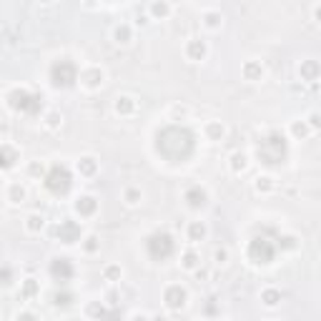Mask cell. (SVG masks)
I'll use <instances>...</instances> for the list:
<instances>
[{"label": "cell", "mask_w": 321, "mask_h": 321, "mask_svg": "<svg viewBox=\"0 0 321 321\" xmlns=\"http://www.w3.org/2000/svg\"><path fill=\"white\" fill-rule=\"evenodd\" d=\"M156 150L160 158L171 160V164H184L196 150V133L186 126H166L156 133Z\"/></svg>", "instance_id": "6da1fadb"}, {"label": "cell", "mask_w": 321, "mask_h": 321, "mask_svg": "<svg viewBox=\"0 0 321 321\" xmlns=\"http://www.w3.org/2000/svg\"><path fill=\"white\" fill-rule=\"evenodd\" d=\"M256 156H258L261 164L268 166V168H276V166L286 164V158H288V140H286V136L278 133V130H271L256 146Z\"/></svg>", "instance_id": "7a4b0ae2"}, {"label": "cell", "mask_w": 321, "mask_h": 321, "mask_svg": "<svg viewBox=\"0 0 321 321\" xmlns=\"http://www.w3.org/2000/svg\"><path fill=\"white\" fill-rule=\"evenodd\" d=\"M276 251H278V246H276V228H271V226L261 228L251 238V244H248V258L254 264H258V266L271 264L276 258Z\"/></svg>", "instance_id": "3957f363"}, {"label": "cell", "mask_w": 321, "mask_h": 321, "mask_svg": "<svg viewBox=\"0 0 321 321\" xmlns=\"http://www.w3.org/2000/svg\"><path fill=\"white\" fill-rule=\"evenodd\" d=\"M8 106L23 116H38L43 108V96L40 93H30L26 88H16L8 93Z\"/></svg>", "instance_id": "277c9868"}, {"label": "cell", "mask_w": 321, "mask_h": 321, "mask_svg": "<svg viewBox=\"0 0 321 321\" xmlns=\"http://www.w3.org/2000/svg\"><path fill=\"white\" fill-rule=\"evenodd\" d=\"M146 254L153 258V261H168L174 254H176V241L171 234L166 231H156L146 238Z\"/></svg>", "instance_id": "5b68a950"}, {"label": "cell", "mask_w": 321, "mask_h": 321, "mask_svg": "<svg viewBox=\"0 0 321 321\" xmlns=\"http://www.w3.org/2000/svg\"><path fill=\"white\" fill-rule=\"evenodd\" d=\"M46 188L53 194V196H66L68 191H70V186H73V176H70V171H68V166H63V164H56V166H50L48 168V174H46Z\"/></svg>", "instance_id": "8992f818"}, {"label": "cell", "mask_w": 321, "mask_h": 321, "mask_svg": "<svg viewBox=\"0 0 321 321\" xmlns=\"http://www.w3.org/2000/svg\"><path fill=\"white\" fill-rule=\"evenodd\" d=\"M78 80V66L70 60V58H60L50 66V83L56 88H73Z\"/></svg>", "instance_id": "52a82bcc"}, {"label": "cell", "mask_w": 321, "mask_h": 321, "mask_svg": "<svg viewBox=\"0 0 321 321\" xmlns=\"http://www.w3.org/2000/svg\"><path fill=\"white\" fill-rule=\"evenodd\" d=\"M48 271H50L53 281H58V284H68L73 278V274H76V268H73V264L68 258H53Z\"/></svg>", "instance_id": "ba28073f"}, {"label": "cell", "mask_w": 321, "mask_h": 321, "mask_svg": "<svg viewBox=\"0 0 321 321\" xmlns=\"http://www.w3.org/2000/svg\"><path fill=\"white\" fill-rule=\"evenodd\" d=\"M56 236H58V241H63V244H76V241L80 238V226H78L76 221L66 218V221H60V226L56 228Z\"/></svg>", "instance_id": "9c48e42d"}, {"label": "cell", "mask_w": 321, "mask_h": 321, "mask_svg": "<svg viewBox=\"0 0 321 321\" xmlns=\"http://www.w3.org/2000/svg\"><path fill=\"white\" fill-rule=\"evenodd\" d=\"M164 301L168 308H184L186 306V288H181L178 284L176 286H168L166 294H164Z\"/></svg>", "instance_id": "30bf717a"}, {"label": "cell", "mask_w": 321, "mask_h": 321, "mask_svg": "<svg viewBox=\"0 0 321 321\" xmlns=\"http://www.w3.org/2000/svg\"><path fill=\"white\" fill-rule=\"evenodd\" d=\"M18 164V150L13 146H0V171H8Z\"/></svg>", "instance_id": "8fae6325"}, {"label": "cell", "mask_w": 321, "mask_h": 321, "mask_svg": "<svg viewBox=\"0 0 321 321\" xmlns=\"http://www.w3.org/2000/svg\"><path fill=\"white\" fill-rule=\"evenodd\" d=\"M186 204L191 206V208H201V206H206V201H208V196H206V191L204 188H198V186H191L188 191H186Z\"/></svg>", "instance_id": "7c38bea8"}, {"label": "cell", "mask_w": 321, "mask_h": 321, "mask_svg": "<svg viewBox=\"0 0 321 321\" xmlns=\"http://www.w3.org/2000/svg\"><path fill=\"white\" fill-rule=\"evenodd\" d=\"M96 208H98V201H96L93 196H80V198L76 201V211H78L80 216H93Z\"/></svg>", "instance_id": "4fadbf2b"}, {"label": "cell", "mask_w": 321, "mask_h": 321, "mask_svg": "<svg viewBox=\"0 0 321 321\" xmlns=\"http://www.w3.org/2000/svg\"><path fill=\"white\" fill-rule=\"evenodd\" d=\"M298 73H301V78H304V80H316V78H318V73H321V68H318V63H316V60H304V63H301V68H298Z\"/></svg>", "instance_id": "5bb4252c"}, {"label": "cell", "mask_w": 321, "mask_h": 321, "mask_svg": "<svg viewBox=\"0 0 321 321\" xmlns=\"http://www.w3.org/2000/svg\"><path fill=\"white\" fill-rule=\"evenodd\" d=\"M204 56H206V46L201 40H191L188 43V58L191 60H201Z\"/></svg>", "instance_id": "9a60e30c"}, {"label": "cell", "mask_w": 321, "mask_h": 321, "mask_svg": "<svg viewBox=\"0 0 321 321\" xmlns=\"http://www.w3.org/2000/svg\"><path fill=\"white\" fill-rule=\"evenodd\" d=\"M73 301H76V296H73L70 291H58V294L53 296V304H56L58 308H68Z\"/></svg>", "instance_id": "2e32d148"}, {"label": "cell", "mask_w": 321, "mask_h": 321, "mask_svg": "<svg viewBox=\"0 0 321 321\" xmlns=\"http://www.w3.org/2000/svg\"><path fill=\"white\" fill-rule=\"evenodd\" d=\"M96 168H98V166H96V158H90V156L78 160V171H80L83 176H93V174H96Z\"/></svg>", "instance_id": "e0dca14e"}, {"label": "cell", "mask_w": 321, "mask_h": 321, "mask_svg": "<svg viewBox=\"0 0 321 321\" xmlns=\"http://www.w3.org/2000/svg\"><path fill=\"white\" fill-rule=\"evenodd\" d=\"M133 108H136V103H133V98H128V96H123V98H118V100H116V110H118V113H123V116L133 113Z\"/></svg>", "instance_id": "ac0fdd59"}, {"label": "cell", "mask_w": 321, "mask_h": 321, "mask_svg": "<svg viewBox=\"0 0 321 321\" xmlns=\"http://www.w3.org/2000/svg\"><path fill=\"white\" fill-rule=\"evenodd\" d=\"M261 301H264L266 306H276V304L281 301V291H276V288H266V291L261 294Z\"/></svg>", "instance_id": "d6986e66"}, {"label": "cell", "mask_w": 321, "mask_h": 321, "mask_svg": "<svg viewBox=\"0 0 321 321\" xmlns=\"http://www.w3.org/2000/svg\"><path fill=\"white\" fill-rule=\"evenodd\" d=\"M188 236H191V241H201V238L206 236V226H204L201 221L191 224V228H188Z\"/></svg>", "instance_id": "ffe728a7"}, {"label": "cell", "mask_w": 321, "mask_h": 321, "mask_svg": "<svg viewBox=\"0 0 321 321\" xmlns=\"http://www.w3.org/2000/svg\"><path fill=\"white\" fill-rule=\"evenodd\" d=\"M38 294V281L36 278H26L23 284V298H33Z\"/></svg>", "instance_id": "44dd1931"}, {"label": "cell", "mask_w": 321, "mask_h": 321, "mask_svg": "<svg viewBox=\"0 0 321 321\" xmlns=\"http://www.w3.org/2000/svg\"><path fill=\"white\" fill-rule=\"evenodd\" d=\"M244 76H246L248 80H256V78L261 76V66H258V63H246V66H244Z\"/></svg>", "instance_id": "7402d4cb"}, {"label": "cell", "mask_w": 321, "mask_h": 321, "mask_svg": "<svg viewBox=\"0 0 321 321\" xmlns=\"http://www.w3.org/2000/svg\"><path fill=\"white\" fill-rule=\"evenodd\" d=\"M231 168H234V171H244V168H246V156H244V153H236V156L231 158Z\"/></svg>", "instance_id": "603a6c76"}, {"label": "cell", "mask_w": 321, "mask_h": 321, "mask_svg": "<svg viewBox=\"0 0 321 321\" xmlns=\"http://www.w3.org/2000/svg\"><path fill=\"white\" fill-rule=\"evenodd\" d=\"M28 228H30V231H40V228H43V216L33 214V216L28 218Z\"/></svg>", "instance_id": "cb8c5ba5"}, {"label": "cell", "mask_w": 321, "mask_h": 321, "mask_svg": "<svg viewBox=\"0 0 321 321\" xmlns=\"http://www.w3.org/2000/svg\"><path fill=\"white\" fill-rule=\"evenodd\" d=\"M150 13H153V16H158V18H164V16H168V6H166V3H153Z\"/></svg>", "instance_id": "d4e9b609"}, {"label": "cell", "mask_w": 321, "mask_h": 321, "mask_svg": "<svg viewBox=\"0 0 321 321\" xmlns=\"http://www.w3.org/2000/svg\"><path fill=\"white\" fill-rule=\"evenodd\" d=\"M0 284H3V286L13 284V271H10L8 266H3V268H0Z\"/></svg>", "instance_id": "484cf974"}, {"label": "cell", "mask_w": 321, "mask_h": 321, "mask_svg": "<svg viewBox=\"0 0 321 321\" xmlns=\"http://www.w3.org/2000/svg\"><path fill=\"white\" fill-rule=\"evenodd\" d=\"M128 38H130V30H128L126 26L116 28V40H118V43H128Z\"/></svg>", "instance_id": "4316f807"}, {"label": "cell", "mask_w": 321, "mask_h": 321, "mask_svg": "<svg viewBox=\"0 0 321 321\" xmlns=\"http://www.w3.org/2000/svg\"><path fill=\"white\" fill-rule=\"evenodd\" d=\"M86 78H88V86H90V88H96V86L103 80V73H100V70H90Z\"/></svg>", "instance_id": "83f0119b"}, {"label": "cell", "mask_w": 321, "mask_h": 321, "mask_svg": "<svg viewBox=\"0 0 321 321\" xmlns=\"http://www.w3.org/2000/svg\"><path fill=\"white\" fill-rule=\"evenodd\" d=\"M196 264H198V256H196L194 251H188V254L184 256V266H186V268H196Z\"/></svg>", "instance_id": "f1b7e54d"}, {"label": "cell", "mask_w": 321, "mask_h": 321, "mask_svg": "<svg viewBox=\"0 0 321 321\" xmlns=\"http://www.w3.org/2000/svg\"><path fill=\"white\" fill-rule=\"evenodd\" d=\"M106 278H108V281L120 278V268H118V266H108V268H106Z\"/></svg>", "instance_id": "f546056e"}, {"label": "cell", "mask_w": 321, "mask_h": 321, "mask_svg": "<svg viewBox=\"0 0 321 321\" xmlns=\"http://www.w3.org/2000/svg\"><path fill=\"white\" fill-rule=\"evenodd\" d=\"M208 136H211V138H221V136H224V128H221L218 123H211V126H208Z\"/></svg>", "instance_id": "4dcf8cb0"}, {"label": "cell", "mask_w": 321, "mask_h": 321, "mask_svg": "<svg viewBox=\"0 0 321 321\" xmlns=\"http://www.w3.org/2000/svg\"><path fill=\"white\" fill-rule=\"evenodd\" d=\"M10 196H13V201H16V204H20V201L26 198V191H23L20 186H13V191H10Z\"/></svg>", "instance_id": "1f68e13d"}, {"label": "cell", "mask_w": 321, "mask_h": 321, "mask_svg": "<svg viewBox=\"0 0 321 321\" xmlns=\"http://www.w3.org/2000/svg\"><path fill=\"white\" fill-rule=\"evenodd\" d=\"M138 198H140V194H138L136 188H128V191H126V201H128V204H138Z\"/></svg>", "instance_id": "d6a6232c"}, {"label": "cell", "mask_w": 321, "mask_h": 321, "mask_svg": "<svg viewBox=\"0 0 321 321\" xmlns=\"http://www.w3.org/2000/svg\"><path fill=\"white\" fill-rule=\"evenodd\" d=\"M96 248H98V238H96V236H88V238H86V251L93 254Z\"/></svg>", "instance_id": "836d02e7"}, {"label": "cell", "mask_w": 321, "mask_h": 321, "mask_svg": "<svg viewBox=\"0 0 321 321\" xmlns=\"http://www.w3.org/2000/svg\"><path fill=\"white\" fill-rule=\"evenodd\" d=\"M218 20H221V16H216V13H208V16H206V26H211V28H216Z\"/></svg>", "instance_id": "e575fe53"}, {"label": "cell", "mask_w": 321, "mask_h": 321, "mask_svg": "<svg viewBox=\"0 0 321 321\" xmlns=\"http://www.w3.org/2000/svg\"><path fill=\"white\" fill-rule=\"evenodd\" d=\"M256 188H258V191H268V188H271V178H258Z\"/></svg>", "instance_id": "d590c367"}, {"label": "cell", "mask_w": 321, "mask_h": 321, "mask_svg": "<svg viewBox=\"0 0 321 321\" xmlns=\"http://www.w3.org/2000/svg\"><path fill=\"white\" fill-rule=\"evenodd\" d=\"M294 133H296V136H306V133H308V128H306L304 123H296V126H294Z\"/></svg>", "instance_id": "8d00e7d4"}, {"label": "cell", "mask_w": 321, "mask_h": 321, "mask_svg": "<svg viewBox=\"0 0 321 321\" xmlns=\"http://www.w3.org/2000/svg\"><path fill=\"white\" fill-rule=\"evenodd\" d=\"M226 256H228L226 251H216V261H218V264H224V261H226Z\"/></svg>", "instance_id": "74e56055"}]
</instances>
